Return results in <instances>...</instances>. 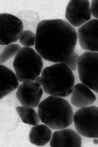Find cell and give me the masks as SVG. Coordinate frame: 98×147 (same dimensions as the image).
<instances>
[{"label":"cell","instance_id":"obj_1","mask_svg":"<svg viewBox=\"0 0 98 147\" xmlns=\"http://www.w3.org/2000/svg\"><path fill=\"white\" fill-rule=\"evenodd\" d=\"M77 38L75 28L68 22L43 20L37 26L35 48L43 59L63 63L74 52Z\"/></svg>","mask_w":98,"mask_h":147},{"label":"cell","instance_id":"obj_2","mask_svg":"<svg viewBox=\"0 0 98 147\" xmlns=\"http://www.w3.org/2000/svg\"><path fill=\"white\" fill-rule=\"evenodd\" d=\"M38 113L41 122L52 129L67 128L74 122L72 107L61 97H47L38 105Z\"/></svg>","mask_w":98,"mask_h":147},{"label":"cell","instance_id":"obj_3","mask_svg":"<svg viewBox=\"0 0 98 147\" xmlns=\"http://www.w3.org/2000/svg\"><path fill=\"white\" fill-rule=\"evenodd\" d=\"M41 78L43 91L49 95L65 97L73 92L75 77L72 71L63 63L43 69Z\"/></svg>","mask_w":98,"mask_h":147},{"label":"cell","instance_id":"obj_4","mask_svg":"<svg viewBox=\"0 0 98 147\" xmlns=\"http://www.w3.org/2000/svg\"><path fill=\"white\" fill-rule=\"evenodd\" d=\"M13 67L19 81H33L42 71L43 60L33 48L22 47L15 56Z\"/></svg>","mask_w":98,"mask_h":147},{"label":"cell","instance_id":"obj_5","mask_svg":"<svg viewBox=\"0 0 98 147\" xmlns=\"http://www.w3.org/2000/svg\"><path fill=\"white\" fill-rule=\"evenodd\" d=\"M77 68L81 82L98 93V53L87 51L82 54Z\"/></svg>","mask_w":98,"mask_h":147},{"label":"cell","instance_id":"obj_6","mask_svg":"<svg viewBox=\"0 0 98 147\" xmlns=\"http://www.w3.org/2000/svg\"><path fill=\"white\" fill-rule=\"evenodd\" d=\"M74 122L77 131L81 135L98 138V107H84L74 115Z\"/></svg>","mask_w":98,"mask_h":147},{"label":"cell","instance_id":"obj_7","mask_svg":"<svg viewBox=\"0 0 98 147\" xmlns=\"http://www.w3.org/2000/svg\"><path fill=\"white\" fill-rule=\"evenodd\" d=\"M23 31L22 22L17 17L7 13L0 15V44L7 45L16 42Z\"/></svg>","mask_w":98,"mask_h":147},{"label":"cell","instance_id":"obj_8","mask_svg":"<svg viewBox=\"0 0 98 147\" xmlns=\"http://www.w3.org/2000/svg\"><path fill=\"white\" fill-rule=\"evenodd\" d=\"M66 18L73 27H80L91 19V11L89 1H70L66 10Z\"/></svg>","mask_w":98,"mask_h":147},{"label":"cell","instance_id":"obj_9","mask_svg":"<svg viewBox=\"0 0 98 147\" xmlns=\"http://www.w3.org/2000/svg\"><path fill=\"white\" fill-rule=\"evenodd\" d=\"M83 50L98 53V20L93 19L80 26L77 32Z\"/></svg>","mask_w":98,"mask_h":147},{"label":"cell","instance_id":"obj_10","mask_svg":"<svg viewBox=\"0 0 98 147\" xmlns=\"http://www.w3.org/2000/svg\"><path fill=\"white\" fill-rule=\"evenodd\" d=\"M41 86L35 81L21 83L16 93L17 98L22 106L36 108L43 94Z\"/></svg>","mask_w":98,"mask_h":147},{"label":"cell","instance_id":"obj_11","mask_svg":"<svg viewBox=\"0 0 98 147\" xmlns=\"http://www.w3.org/2000/svg\"><path fill=\"white\" fill-rule=\"evenodd\" d=\"M82 140L78 132L65 129L54 132L50 142L52 147H80Z\"/></svg>","mask_w":98,"mask_h":147},{"label":"cell","instance_id":"obj_12","mask_svg":"<svg viewBox=\"0 0 98 147\" xmlns=\"http://www.w3.org/2000/svg\"><path fill=\"white\" fill-rule=\"evenodd\" d=\"M96 100L95 95L85 85L78 83L74 86L71 96V102L74 107H87L93 104Z\"/></svg>","mask_w":98,"mask_h":147},{"label":"cell","instance_id":"obj_13","mask_svg":"<svg viewBox=\"0 0 98 147\" xmlns=\"http://www.w3.org/2000/svg\"><path fill=\"white\" fill-rule=\"evenodd\" d=\"M1 99L18 88L19 80L12 70L1 64Z\"/></svg>","mask_w":98,"mask_h":147},{"label":"cell","instance_id":"obj_14","mask_svg":"<svg viewBox=\"0 0 98 147\" xmlns=\"http://www.w3.org/2000/svg\"><path fill=\"white\" fill-rule=\"evenodd\" d=\"M51 130L46 125H37L31 129L29 138L32 144L39 146H45L51 139Z\"/></svg>","mask_w":98,"mask_h":147},{"label":"cell","instance_id":"obj_15","mask_svg":"<svg viewBox=\"0 0 98 147\" xmlns=\"http://www.w3.org/2000/svg\"><path fill=\"white\" fill-rule=\"evenodd\" d=\"M16 110L23 122L24 123L36 126L40 123L39 115L33 108L22 106L17 107Z\"/></svg>","mask_w":98,"mask_h":147},{"label":"cell","instance_id":"obj_16","mask_svg":"<svg viewBox=\"0 0 98 147\" xmlns=\"http://www.w3.org/2000/svg\"><path fill=\"white\" fill-rule=\"evenodd\" d=\"M21 49V46L19 44H11L7 45L0 55V63H4L15 56Z\"/></svg>","mask_w":98,"mask_h":147},{"label":"cell","instance_id":"obj_17","mask_svg":"<svg viewBox=\"0 0 98 147\" xmlns=\"http://www.w3.org/2000/svg\"><path fill=\"white\" fill-rule=\"evenodd\" d=\"M19 42L24 47H32L35 45L36 35L30 30H24L21 36Z\"/></svg>","mask_w":98,"mask_h":147},{"label":"cell","instance_id":"obj_18","mask_svg":"<svg viewBox=\"0 0 98 147\" xmlns=\"http://www.w3.org/2000/svg\"><path fill=\"white\" fill-rule=\"evenodd\" d=\"M79 57V55L75 52H74L63 63L66 65L72 71H74L78 67Z\"/></svg>","mask_w":98,"mask_h":147},{"label":"cell","instance_id":"obj_19","mask_svg":"<svg viewBox=\"0 0 98 147\" xmlns=\"http://www.w3.org/2000/svg\"><path fill=\"white\" fill-rule=\"evenodd\" d=\"M90 9L92 16L98 20V0L92 1Z\"/></svg>","mask_w":98,"mask_h":147},{"label":"cell","instance_id":"obj_20","mask_svg":"<svg viewBox=\"0 0 98 147\" xmlns=\"http://www.w3.org/2000/svg\"><path fill=\"white\" fill-rule=\"evenodd\" d=\"M93 142V143L95 145H97L98 144V139H97V138H94Z\"/></svg>","mask_w":98,"mask_h":147}]
</instances>
